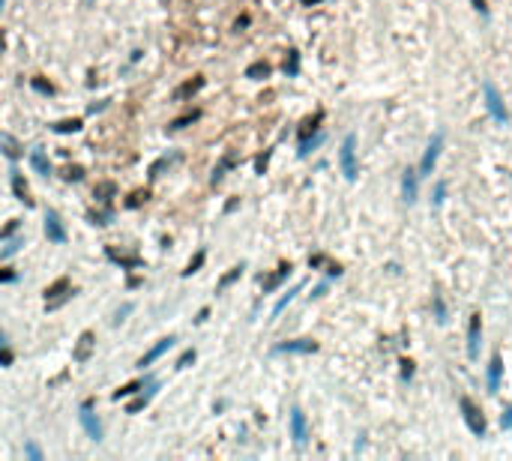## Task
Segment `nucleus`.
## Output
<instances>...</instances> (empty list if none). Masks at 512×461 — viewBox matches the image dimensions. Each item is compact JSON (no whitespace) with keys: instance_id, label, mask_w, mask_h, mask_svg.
<instances>
[{"instance_id":"f257e3e1","label":"nucleus","mask_w":512,"mask_h":461,"mask_svg":"<svg viewBox=\"0 0 512 461\" xmlns=\"http://www.w3.org/2000/svg\"><path fill=\"white\" fill-rule=\"evenodd\" d=\"M342 174L348 177V180H356V174H359V162H356V135H348L345 138V144H342Z\"/></svg>"},{"instance_id":"f03ea898","label":"nucleus","mask_w":512,"mask_h":461,"mask_svg":"<svg viewBox=\"0 0 512 461\" xmlns=\"http://www.w3.org/2000/svg\"><path fill=\"white\" fill-rule=\"evenodd\" d=\"M441 150H443V132H434L431 141H428V147H425V153H423V162H420V171H416L420 177H428V174L434 171Z\"/></svg>"},{"instance_id":"7ed1b4c3","label":"nucleus","mask_w":512,"mask_h":461,"mask_svg":"<svg viewBox=\"0 0 512 461\" xmlns=\"http://www.w3.org/2000/svg\"><path fill=\"white\" fill-rule=\"evenodd\" d=\"M461 413H464V422H467V428H470L477 437H482V434H485V416H482V410L477 408V401H470V398H461Z\"/></svg>"},{"instance_id":"20e7f679","label":"nucleus","mask_w":512,"mask_h":461,"mask_svg":"<svg viewBox=\"0 0 512 461\" xmlns=\"http://www.w3.org/2000/svg\"><path fill=\"white\" fill-rule=\"evenodd\" d=\"M485 105H488V114L497 120V123H506L509 120V111H506V105L500 99V93H497V87L491 81H485Z\"/></svg>"},{"instance_id":"39448f33","label":"nucleus","mask_w":512,"mask_h":461,"mask_svg":"<svg viewBox=\"0 0 512 461\" xmlns=\"http://www.w3.org/2000/svg\"><path fill=\"white\" fill-rule=\"evenodd\" d=\"M78 419H81V426H84V431H87V437L102 440V426H99V419H96V413H93V404H90V401H84V404H81Z\"/></svg>"},{"instance_id":"423d86ee","label":"nucleus","mask_w":512,"mask_h":461,"mask_svg":"<svg viewBox=\"0 0 512 461\" xmlns=\"http://www.w3.org/2000/svg\"><path fill=\"white\" fill-rule=\"evenodd\" d=\"M479 344H482V318L473 315L470 326H467V357L477 359L479 357Z\"/></svg>"},{"instance_id":"0eeeda50","label":"nucleus","mask_w":512,"mask_h":461,"mask_svg":"<svg viewBox=\"0 0 512 461\" xmlns=\"http://www.w3.org/2000/svg\"><path fill=\"white\" fill-rule=\"evenodd\" d=\"M291 437H294V444L302 446L309 440V426H306V413L300 408L291 410Z\"/></svg>"},{"instance_id":"6e6552de","label":"nucleus","mask_w":512,"mask_h":461,"mask_svg":"<svg viewBox=\"0 0 512 461\" xmlns=\"http://www.w3.org/2000/svg\"><path fill=\"white\" fill-rule=\"evenodd\" d=\"M318 344L312 339H294V342H282L273 347V354H315Z\"/></svg>"},{"instance_id":"1a4fd4ad","label":"nucleus","mask_w":512,"mask_h":461,"mask_svg":"<svg viewBox=\"0 0 512 461\" xmlns=\"http://www.w3.org/2000/svg\"><path fill=\"white\" fill-rule=\"evenodd\" d=\"M45 234H48L51 243H66V228H63L60 216L54 210H48V216H45Z\"/></svg>"},{"instance_id":"9d476101","label":"nucleus","mask_w":512,"mask_h":461,"mask_svg":"<svg viewBox=\"0 0 512 461\" xmlns=\"http://www.w3.org/2000/svg\"><path fill=\"white\" fill-rule=\"evenodd\" d=\"M416 177L420 174L413 171V168H407L402 174V198H405V204H413L416 201Z\"/></svg>"},{"instance_id":"9b49d317","label":"nucleus","mask_w":512,"mask_h":461,"mask_svg":"<svg viewBox=\"0 0 512 461\" xmlns=\"http://www.w3.org/2000/svg\"><path fill=\"white\" fill-rule=\"evenodd\" d=\"M93 344H96V336H93V333H81V339H78V344H75L72 357L78 359V362L90 359V354H93Z\"/></svg>"},{"instance_id":"f8f14e48","label":"nucleus","mask_w":512,"mask_h":461,"mask_svg":"<svg viewBox=\"0 0 512 461\" xmlns=\"http://www.w3.org/2000/svg\"><path fill=\"white\" fill-rule=\"evenodd\" d=\"M500 380H503V359L495 357L491 365H488V390H491V393L500 390Z\"/></svg>"},{"instance_id":"ddd939ff","label":"nucleus","mask_w":512,"mask_h":461,"mask_svg":"<svg viewBox=\"0 0 512 461\" xmlns=\"http://www.w3.org/2000/svg\"><path fill=\"white\" fill-rule=\"evenodd\" d=\"M171 344H174V339H171V336H168V339H162V342L156 344V347H150V351H147V354H144V357H141V362H138V365H141V368H144V365H150V362H153V359H159L162 354H165V351H168V347H171Z\"/></svg>"},{"instance_id":"4468645a","label":"nucleus","mask_w":512,"mask_h":461,"mask_svg":"<svg viewBox=\"0 0 512 461\" xmlns=\"http://www.w3.org/2000/svg\"><path fill=\"white\" fill-rule=\"evenodd\" d=\"M201 87H204V78H195V81H186V84H180V87L174 90V99H177V102H180V99H189V96H195V93H198Z\"/></svg>"},{"instance_id":"2eb2a0df","label":"nucleus","mask_w":512,"mask_h":461,"mask_svg":"<svg viewBox=\"0 0 512 461\" xmlns=\"http://www.w3.org/2000/svg\"><path fill=\"white\" fill-rule=\"evenodd\" d=\"M0 150L9 156V159H18L21 156V144H18L12 135H6V132H0Z\"/></svg>"},{"instance_id":"dca6fc26","label":"nucleus","mask_w":512,"mask_h":461,"mask_svg":"<svg viewBox=\"0 0 512 461\" xmlns=\"http://www.w3.org/2000/svg\"><path fill=\"white\" fill-rule=\"evenodd\" d=\"M318 123H324V111H315L309 120H302L300 126V138H309L312 132H318Z\"/></svg>"},{"instance_id":"f3484780","label":"nucleus","mask_w":512,"mask_h":461,"mask_svg":"<svg viewBox=\"0 0 512 461\" xmlns=\"http://www.w3.org/2000/svg\"><path fill=\"white\" fill-rule=\"evenodd\" d=\"M288 273H291V264H282V267H279V273H273V275H270V279L264 282V290H267V293H270L273 288H279V285H282V279H285Z\"/></svg>"},{"instance_id":"a211bd4d","label":"nucleus","mask_w":512,"mask_h":461,"mask_svg":"<svg viewBox=\"0 0 512 461\" xmlns=\"http://www.w3.org/2000/svg\"><path fill=\"white\" fill-rule=\"evenodd\" d=\"M30 162H33V168L39 174H45V177L51 174V165H48V159H45V153H42V150H33V153H30Z\"/></svg>"},{"instance_id":"6ab92c4d","label":"nucleus","mask_w":512,"mask_h":461,"mask_svg":"<svg viewBox=\"0 0 512 461\" xmlns=\"http://www.w3.org/2000/svg\"><path fill=\"white\" fill-rule=\"evenodd\" d=\"M246 75L249 78H255V81H258V78H267V75H270V63L258 60V63H252V66L246 69Z\"/></svg>"},{"instance_id":"aec40b11","label":"nucleus","mask_w":512,"mask_h":461,"mask_svg":"<svg viewBox=\"0 0 512 461\" xmlns=\"http://www.w3.org/2000/svg\"><path fill=\"white\" fill-rule=\"evenodd\" d=\"M320 141H324V132H315L312 138H302V144H300V156H309L315 147H318Z\"/></svg>"},{"instance_id":"412c9836","label":"nucleus","mask_w":512,"mask_h":461,"mask_svg":"<svg viewBox=\"0 0 512 461\" xmlns=\"http://www.w3.org/2000/svg\"><path fill=\"white\" fill-rule=\"evenodd\" d=\"M300 288H302V285H297V288H291V290H288V293H285L282 300L276 303V308H273V315H282V311H285V306H288V303H291V300H294V297L300 293Z\"/></svg>"},{"instance_id":"4be33fe9","label":"nucleus","mask_w":512,"mask_h":461,"mask_svg":"<svg viewBox=\"0 0 512 461\" xmlns=\"http://www.w3.org/2000/svg\"><path fill=\"white\" fill-rule=\"evenodd\" d=\"M431 306H434V321H438V324H446L449 318H446V306H443L441 297H434V303H431Z\"/></svg>"},{"instance_id":"5701e85b","label":"nucleus","mask_w":512,"mask_h":461,"mask_svg":"<svg viewBox=\"0 0 512 461\" xmlns=\"http://www.w3.org/2000/svg\"><path fill=\"white\" fill-rule=\"evenodd\" d=\"M297 66H300V54L291 51L288 54V60H285V72H288V75H297Z\"/></svg>"},{"instance_id":"b1692460","label":"nucleus","mask_w":512,"mask_h":461,"mask_svg":"<svg viewBox=\"0 0 512 461\" xmlns=\"http://www.w3.org/2000/svg\"><path fill=\"white\" fill-rule=\"evenodd\" d=\"M443 198H446V186H443V183H434V192H431V207H441Z\"/></svg>"},{"instance_id":"393cba45","label":"nucleus","mask_w":512,"mask_h":461,"mask_svg":"<svg viewBox=\"0 0 512 461\" xmlns=\"http://www.w3.org/2000/svg\"><path fill=\"white\" fill-rule=\"evenodd\" d=\"M231 165H234V156H225V159H222V165L213 171V183H219V180H222V174H225V168H231Z\"/></svg>"},{"instance_id":"a878e982","label":"nucleus","mask_w":512,"mask_h":461,"mask_svg":"<svg viewBox=\"0 0 512 461\" xmlns=\"http://www.w3.org/2000/svg\"><path fill=\"white\" fill-rule=\"evenodd\" d=\"M240 273H243V264H240V267H234V270H231V273L225 275L222 282H219V290H222V288H228V285L234 282V279H240Z\"/></svg>"},{"instance_id":"bb28decb","label":"nucleus","mask_w":512,"mask_h":461,"mask_svg":"<svg viewBox=\"0 0 512 461\" xmlns=\"http://www.w3.org/2000/svg\"><path fill=\"white\" fill-rule=\"evenodd\" d=\"M78 126H81V120H63V123H57L54 129H57V132H75Z\"/></svg>"},{"instance_id":"cd10ccee","label":"nucleus","mask_w":512,"mask_h":461,"mask_svg":"<svg viewBox=\"0 0 512 461\" xmlns=\"http://www.w3.org/2000/svg\"><path fill=\"white\" fill-rule=\"evenodd\" d=\"M144 386V380H135V383H129V386H123V390H117L114 393V398H120V395H132V393H138Z\"/></svg>"},{"instance_id":"c85d7f7f","label":"nucleus","mask_w":512,"mask_h":461,"mask_svg":"<svg viewBox=\"0 0 512 461\" xmlns=\"http://www.w3.org/2000/svg\"><path fill=\"white\" fill-rule=\"evenodd\" d=\"M111 192H114V183H99V186H96V198H99V201H108Z\"/></svg>"},{"instance_id":"c756f323","label":"nucleus","mask_w":512,"mask_h":461,"mask_svg":"<svg viewBox=\"0 0 512 461\" xmlns=\"http://www.w3.org/2000/svg\"><path fill=\"white\" fill-rule=\"evenodd\" d=\"M12 186H15V195H18V198H21V201H27V186L21 183V177H18V174L12 177Z\"/></svg>"},{"instance_id":"7c9ffc66","label":"nucleus","mask_w":512,"mask_h":461,"mask_svg":"<svg viewBox=\"0 0 512 461\" xmlns=\"http://www.w3.org/2000/svg\"><path fill=\"white\" fill-rule=\"evenodd\" d=\"M198 117V111H192V114H183V117H177L174 123H171V129H183L186 123H192V120Z\"/></svg>"},{"instance_id":"2f4dec72","label":"nucleus","mask_w":512,"mask_h":461,"mask_svg":"<svg viewBox=\"0 0 512 461\" xmlns=\"http://www.w3.org/2000/svg\"><path fill=\"white\" fill-rule=\"evenodd\" d=\"M201 264H204V252H198V255H195V261H192V264H189V267H186V275H192L195 270H198V267H201Z\"/></svg>"},{"instance_id":"473e14b6","label":"nucleus","mask_w":512,"mask_h":461,"mask_svg":"<svg viewBox=\"0 0 512 461\" xmlns=\"http://www.w3.org/2000/svg\"><path fill=\"white\" fill-rule=\"evenodd\" d=\"M402 377H405V380L413 377V362H410V359H402Z\"/></svg>"},{"instance_id":"72a5a7b5","label":"nucleus","mask_w":512,"mask_h":461,"mask_svg":"<svg viewBox=\"0 0 512 461\" xmlns=\"http://www.w3.org/2000/svg\"><path fill=\"white\" fill-rule=\"evenodd\" d=\"M147 398H150V395H141V398H135V401L129 404V413H138V410H141L144 404H147Z\"/></svg>"},{"instance_id":"f704fd0d","label":"nucleus","mask_w":512,"mask_h":461,"mask_svg":"<svg viewBox=\"0 0 512 461\" xmlns=\"http://www.w3.org/2000/svg\"><path fill=\"white\" fill-rule=\"evenodd\" d=\"M500 428H512V408L503 410V416H500Z\"/></svg>"},{"instance_id":"c9c22d12","label":"nucleus","mask_w":512,"mask_h":461,"mask_svg":"<svg viewBox=\"0 0 512 461\" xmlns=\"http://www.w3.org/2000/svg\"><path fill=\"white\" fill-rule=\"evenodd\" d=\"M24 452H27L30 458H36V461L42 458V452H39V446H36V444H27V446H24Z\"/></svg>"},{"instance_id":"e433bc0d","label":"nucleus","mask_w":512,"mask_h":461,"mask_svg":"<svg viewBox=\"0 0 512 461\" xmlns=\"http://www.w3.org/2000/svg\"><path fill=\"white\" fill-rule=\"evenodd\" d=\"M267 162H270V153L258 156V162H255V168H258V174H264V171H267Z\"/></svg>"},{"instance_id":"4c0bfd02","label":"nucleus","mask_w":512,"mask_h":461,"mask_svg":"<svg viewBox=\"0 0 512 461\" xmlns=\"http://www.w3.org/2000/svg\"><path fill=\"white\" fill-rule=\"evenodd\" d=\"M81 177H84V171H81V168H78V165H75V168H69V171H66V180H81Z\"/></svg>"},{"instance_id":"58836bf2","label":"nucleus","mask_w":512,"mask_h":461,"mask_svg":"<svg viewBox=\"0 0 512 461\" xmlns=\"http://www.w3.org/2000/svg\"><path fill=\"white\" fill-rule=\"evenodd\" d=\"M141 201H147V192H135V195H132V201H129V207H138Z\"/></svg>"},{"instance_id":"ea45409f","label":"nucleus","mask_w":512,"mask_h":461,"mask_svg":"<svg viewBox=\"0 0 512 461\" xmlns=\"http://www.w3.org/2000/svg\"><path fill=\"white\" fill-rule=\"evenodd\" d=\"M192 359H195V351H186V354H183V357H180V362H177V365H180V368H183V365H189V362H192Z\"/></svg>"},{"instance_id":"a19ab883","label":"nucleus","mask_w":512,"mask_h":461,"mask_svg":"<svg viewBox=\"0 0 512 461\" xmlns=\"http://www.w3.org/2000/svg\"><path fill=\"white\" fill-rule=\"evenodd\" d=\"M0 362H3V365H9V362H12V354H9L6 347H0Z\"/></svg>"},{"instance_id":"79ce46f5","label":"nucleus","mask_w":512,"mask_h":461,"mask_svg":"<svg viewBox=\"0 0 512 461\" xmlns=\"http://www.w3.org/2000/svg\"><path fill=\"white\" fill-rule=\"evenodd\" d=\"M473 6H477L479 15H485V12H488V3H485V0H473Z\"/></svg>"},{"instance_id":"37998d69","label":"nucleus","mask_w":512,"mask_h":461,"mask_svg":"<svg viewBox=\"0 0 512 461\" xmlns=\"http://www.w3.org/2000/svg\"><path fill=\"white\" fill-rule=\"evenodd\" d=\"M33 87L36 90H42V93H51V84H45V81H39V78L33 81Z\"/></svg>"},{"instance_id":"c03bdc74","label":"nucleus","mask_w":512,"mask_h":461,"mask_svg":"<svg viewBox=\"0 0 512 461\" xmlns=\"http://www.w3.org/2000/svg\"><path fill=\"white\" fill-rule=\"evenodd\" d=\"M3 344H6V336H3V329H0V347H3Z\"/></svg>"},{"instance_id":"a18cd8bd","label":"nucleus","mask_w":512,"mask_h":461,"mask_svg":"<svg viewBox=\"0 0 512 461\" xmlns=\"http://www.w3.org/2000/svg\"><path fill=\"white\" fill-rule=\"evenodd\" d=\"M0 51H3V33H0Z\"/></svg>"},{"instance_id":"49530a36","label":"nucleus","mask_w":512,"mask_h":461,"mask_svg":"<svg viewBox=\"0 0 512 461\" xmlns=\"http://www.w3.org/2000/svg\"><path fill=\"white\" fill-rule=\"evenodd\" d=\"M3 3H6V0H0V9H3Z\"/></svg>"}]
</instances>
